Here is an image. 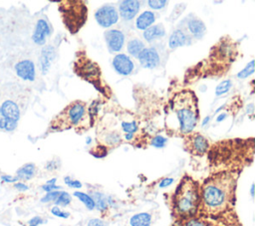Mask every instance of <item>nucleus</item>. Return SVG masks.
Wrapping results in <instances>:
<instances>
[{
  "mask_svg": "<svg viewBox=\"0 0 255 226\" xmlns=\"http://www.w3.org/2000/svg\"><path fill=\"white\" fill-rule=\"evenodd\" d=\"M168 4V1L166 0H148L147 5L149 8L154 10H159L164 8Z\"/></svg>",
  "mask_w": 255,
  "mask_h": 226,
  "instance_id": "nucleus-32",
  "label": "nucleus"
},
{
  "mask_svg": "<svg viewBox=\"0 0 255 226\" xmlns=\"http://www.w3.org/2000/svg\"><path fill=\"white\" fill-rule=\"evenodd\" d=\"M137 60L144 69H155L159 65L160 57L154 47H147L139 53Z\"/></svg>",
  "mask_w": 255,
  "mask_h": 226,
  "instance_id": "nucleus-12",
  "label": "nucleus"
},
{
  "mask_svg": "<svg viewBox=\"0 0 255 226\" xmlns=\"http://www.w3.org/2000/svg\"><path fill=\"white\" fill-rule=\"evenodd\" d=\"M42 189L46 192H51V191H56V190H59L61 189V186H58L56 184H44L42 186Z\"/></svg>",
  "mask_w": 255,
  "mask_h": 226,
  "instance_id": "nucleus-41",
  "label": "nucleus"
},
{
  "mask_svg": "<svg viewBox=\"0 0 255 226\" xmlns=\"http://www.w3.org/2000/svg\"><path fill=\"white\" fill-rule=\"evenodd\" d=\"M91 196L95 202V208H97L103 215L106 214L109 210L107 196L100 191H94Z\"/></svg>",
  "mask_w": 255,
  "mask_h": 226,
  "instance_id": "nucleus-23",
  "label": "nucleus"
},
{
  "mask_svg": "<svg viewBox=\"0 0 255 226\" xmlns=\"http://www.w3.org/2000/svg\"><path fill=\"white\" fill-rule=\"evenodd\" d=\"M186 29L184 30L190 37L199 39L202 38L206 33V26L202 20L195 16H190L186 20Z\"/></svg>",
  "mask_w": 255,
  "mask_h": 226,
  "instance_id": "nucleus-17",
  "label": "nucleus"
},
{
  "mask_svg": "<svg viewBox=\"0 0 255 226\" xmlns=\"http://www.w3.org/2000/svg\"><path fill=\"white\" fill-rule=\"evenodd\" d=\"M144 44L143 42L138 39V38H131L128 41V44H127V50H128V53L132 56V57H135L137 58V56L139 55V53L144 49Z\"/></svg>",
  "mask_w": 255,
  "mask_h": 226,
  "instance_id": "nucleus-25",
  "label": "nucleus"
},
{
  "mask_svg": "<svg viewBox=\"0 0 255 226\" xmlns=\"http://www.w3.org/2000/svg\"><path fill=\"white\" fill-rule=\"evenodd\" d=\"M236 180L237 175L229 171L217 172L205 179L200 186L197 215L218 219L230 213L235 204Z\"/></svg>",
  "mask_w": 255,
  "mask_h": 226,
  "instance_id": "nucleus-1",
  "label": "nucleus"
},
{
  "mask_svg": "<svg viewBox=\"0 0 255 226\" xmlns=\"http://www.w3.org/2000/svg\"><path fill=\"white\" fill-rule=\"evenodd\" d=\"M140 9V2L137 0H123L119 2V13L125 21L132 20Z\"/></svg>",
  "mask_w": 255,
  "mask_h": 226,
  "instance_id": "nucleus-15",
  "label": "nucleus"
},
{
  "mask_svg": "<svg viewBox=\"0 0 255 226\" xmlns=\"http://www.w3.org/2000/svg\"><path fill=\"white\" fill-rule=\"evenodd\" d=\"M64 181H65V183H66L69 187H71V188H81V187H82V183H81L79 180L73 179V178L70 177V176H65Z\"/></svg>",
  "mask_w": 255,
  "mask_h": 226,
  "instance_id": "nucleus-35",
  "label": "nucleus"
},
{
  "mask_svg": "<svg viewBox=\"0 0 255 226\" xmlns=\"http://www.w3.org/2000/svg\"><path fill=\"white\" fill-rule=\"evenodd\" d=\"M186 136L185 147L193 155H203L209 148L208 139L199 132H191Z\"/></svg>",
  "mask_w": 255,
  "mask_h": 226,
  "instance_id": "nucleus-9",
  "label": "nucleus"
},
{
  "mask_svg": "<svg viewBox=\"0 0 255 226\" xmlns=\"http://www.w3.org/2000/svg\"><path fill=\"white\" fill-rule=\"evenodd\" d=\"M74 196L77 197L83 204L86 206L88 210H94L95 209V202L90 194H87L83 191H75Z\"/></svg>",
  "mask_w": 255,
  "mask_h": 226,
  "instance_id": "nucleus-26",
  "label": "nucleus"
},
{
  "mask_svg": "<svg viewBox=\"0 0 255 226\" xmlns=\"http://www.w3.org/2000/svg\"><path fill=\"white\" fill-rule=\"evenodd\" d=\"M190 36L183 29L174 30L168 38V48L171 50L185 46L190 43Z\"/></svg>",
  "mask_w": 255,
  "mask_h": 226,
  "instance_id": "nucleus-18",
  "label": "nucleus"
},
{
  "mask_svg": "<svg viewBox=\"0 0 255 226\" xmlns=\"http://www.w3.org/2000/svg\"><path fill=\"white\" fill-rule=\"evenodd\" d=\"M210 120V116H206L204 119H203V121H202V126H204V125H206V123H208V121Z\"/></svg>",
  "mask_w": 255,
  "mask_h": 226,
  "instance_id": "nucleus-48",
  "label": "nucleus"
},
{
  "mask_svg": "<svg viewBox=\"0 0 255 226\" xmlns=\"http://www.w3.org/2000/svg\"><path fill=\"white\" fill-rule=\"evenodd\" d=\"M59 167H60V162L57 161L56 159L50 160V161H48L47 164H46V169H47V170H50V171L55 170V169H58Z\"/></svg>",
  "mask_w": 255,
  "mask_h": 226,
  "instance_id": "nucleus-40",
  "label": "nucleus"
},
{
  "mask_svg": "<svg viewBox=\"0 0 255 226\" xmlns=\"http://www.w3.org/2000/svg\"><path fill=\"white\" fill-rule=\"evenodd\" d=\"M104 38L110 53H119L125 45L126 36L120 29H108L104 33Z\"/></svg>",
  "mask_w": 255,
  "mask_h": 226,
  "instance_id": "nucleus-10",
  "label": "nucleus"
},
{
  "mask_svg": "<svg viewBox=\"0 0 255 226\" xmlns=\"http://www.w3.org/2000/svg\"><path fill=\"white\" fill-rule=\"evenodd\" d=\"M112 66L116 73L121 76H128L132 73L134 69V64L130 57L123 53L117 54L114 57L112 61Z\"/></svg>",
  "mask_w": 255,
  "mask_h": 226,
  "instance_id": "nucleus-11",
  "label": "nucleus"
},
{
  "mask_svg": "<svg viewBox=\"0 0 255 226\" xmlns=\"http://www.w3.org/2000/svg\"><path fill=\"white\" fill-rule=\"evenodd\" d=\"M51 213L53 215H55L56 217H60V218H64V219L70 217V213L69 212L62 210L60 207H58L56 205L51 208Z\"/></svg>",
  "mask_w": 255,
  "mask_h": 226,
  "instance_id": "nucleus-33",
  "label": "nucleus"
},
{
  "mask_svg": "<svg viewBox=\"0 0 255 226\" xmlns=\"http://www.w3.org/2000/svg\"><path fill=\"white\" fill-rule=\"evenodd\" d=\"M232 87V81L231 80H224L219 85H217L215 89V96L220 97L222 95H225L229 92V90Z\"/></svg>",
  "mask_w": 255,
  "mask_h": 226,
  "instance_id": "nucleus-28",
  "label": "nucleus"
},
{
  "mask_svg": "<svg viewBox=\"0 0 255 226\" xmlns=\"http://www.w3.org/2000/svg\"><path fill=\"white\" fill-rule=\"evenodd\" d=\"M173 181H174V179L172 177H164L160 180L158 186H159V188H165V187L170 186L173 183Z\"/></svg>",
  "mask_w": 255,
  "mask_h": 226,
  "instance_id": "nucleus-39",
  "label": "nucleus"
},
{
  "mask_svg": "<svg viewBox=\"0 0 255 226\" xmlns=\"http://www.w3.org/2000/svg\"><path fill=\"white\" fill-rule=\"evenodd\" d=\"M14 70L17 77H19L24 81L33 82L36 78V68L32 60L24 59L19 61L18 63L15 64Z\"/></svg>",
  "mask_w": 255,
  "mask_h": 226,
  "instance_id": "nucleus-13",
  "label": "nucleus"
},
{
  "mask_svg": "<svg viewBox=\"0 0 255 226\" xmlns=\"http://www.w3.org/2000/svg\"><path fill=\"white\" fill-rule=\"evenodd\" d=\"M74 71L79 77L91 83L98 91L103 94L106 93L100 67L97 63L89 59L84 53H78L74 63Z\"/></svg>",
  "mask_w": 255,
  "mask_h": 226,
  "instance_id": "nucleus-6",
  "label": "nucleus"
},
{
  "mask_svg": "<svg viewBox=\"0 0 255 226\" xmlns=\"http://www.w3.org/2000/svg\"><path fill=\"white\" fill-rule=\"evenodd\" d=\"M14 187L20 191H25L28 189V186L26 184H24L23 182H17L14 184Z\"/></svg>",
  "mask_w": 255,
  "mask_h": 226,
  "instance_id": "nucleus-43",
  "label": "nucleus"
},
{
  "mask_svg": "<svg viewBox=\"0 0 255 226\" xmlns=\"http://www.w3.org/2000/svg\"><path fill=\"white\" fill-rule=\"evenodd\" d=\"M0 104H1V92H0Z\"/></svg>",
  "mask_w": 255,
  "mask_h": 226,
  "instance_id": "nucleus-51",
  "label": "nucleus"
},
{
  "mask_svg": "<svg viewBox=\"0 0 255 226\" xmlns=\"http://www.w3.org/2000/svg\"><path fill=\"white\" fill-rule=\"evenodd\" d=\"M63 24L71 34H76L86 23L88 7L85 1L65 0L59 3Z\"/></svg>",
  "mask_w": 255,
  "mask_h": 226,
  "instance_id": "nucleus-5",
  "label": "nucleus"
},
{
  "mask_svg": "<svg viewBox=\"0 0 255 226\" xmlns=\"http://www.w3.org/2000/svg\"><path fill=\"white\" fill-rule=\"evenodd\" d=\"M56 181H57V178H52V179L48 180L46 182V184H56Z\"/></svg>",
  "mask_w": 255,
  "mask_h": 226,
  "instance_id": "nucleus-49",
  "label": "nucleus"
},
{
  "mask_svg": "<svg viewBox=\"0 0 255 226\" xmlns=\"http://www.w3.org/2000/svg\"><path fill=\"white\" fill-rule=\"evenodd\" d=\"M226 115H227V114H226L225 113H220V114H219V115L216 117V121H217V122H220V121H222L223 119H225V118H226Z\"/></svg>",
  "mask_w": 255,
  "mask_h": 226,
  "instance_id": "nucleus-46",
  "label": "nucleus"
},
{
  "mask_svg": "<svg viewBox=\"0 0 255 226\" xmlns=\"http://www.w3.org/2000/svg\"><path fill=\"white\" fill-rule=\"evenodd\" d=\"M90 112L87 104L83 101H74L61 111L50 122V129L62 131L69 128H76L82 131L87 128L85 124L89 121Z\"/></svg>",
  "mask_w": 255,
  "mask_h": 226,
  "instance_id": "nucleus-4",
  "label": "nucleus"
},
{
  "mask_svg": "<svg viewBox=\"0 0 255 226\" xmlns=\"http://www.w3.org/2000/svg\"><path fill=\"white\" fill-rule=\"evenodd\" d=\"M51 32L52 29L49 22L44 18H40L36 22L35 29L32 34V40L36 45L43 46L45 45L47 38L51 35Z\"/></svg>",
  "mask_w": 255,
  "mask_h": 226,
  "instance_id": "nucleus-14",
  "label": "nucleus"
},
{
  "mask_svg": "<svg viewBox=\"0 0 255 226\" xmlns=\"http://www.w3.org/2000/svg\"><path fill=\"white\" fill-rule=\"evenodd\" d=\"M250 192H251V196H252V197H254V184H252V185H251Z\"/></svg>",
  "mask_w": 255,
  "mask_h": 226,
  "instance_id": "nucleus-50",
  "label": "nucleus"
},
{
  "mask_svg": "<svg viewBox=\"0 0 255 226\" xmlns=\"http://www.w3.org/2000/svg\"><path fill=\"white\" fill-rule=\"evenodd\" d=\"M154 22H155V13L152 11L146 10L140 13L135 19V27L138 30L144 31L150 26H152Z\"/></svg>",
  "mask_w": 255,
  "mask_h": 226,
  "instance_id": "nucleus-19",
  "label": "nucleus"
},
{
  "mask_svg": "<svg viewBox=\"0 0 255 226\" xmlns=\"http://www.w3.org/2000/svg\"><path fill=\"white\" fill-rule=\"evenodd\" d=\"M95 149H96V152L92 153L95 157H103V156H105L107 154V150H106L105 146H102L101 150H100V146L95 147Z\"/></svg>",
  "mask_w": 255,
  "mask_h": 226,
  "instance_id": "nucleus-42",
  "label": "nucleus"
},
{
  "mask_svg": "<svg viewBox=\"0 0 255 226\" xmlns=\"http://www.w3.org/2000/svg\"><path fill=\"white\" fill-rule=\"evenodd\" d=\"M254 73V60H251L247 65L237 74L238 79H246Z\"/></svg>",
  "mask_w": 255,
  "mask_h": 226,
  "instance_id": "nucleus-29",
  "label": "nucleus"
},
{
  "mask_svg": "<svg viewBox=\"0 0 255 226\" xmlns=\"http://www.w3.org/2000/svg\"><path fill=\"white\" fill-rule=\"evenodd\" d=\"M199 202L200 186L198 182L189 176H184L170 200L171 213L175 223L195 217L198 213Z\"/></svg>",
  "mask_w": 255,
  "mask_h": 226,
  "instance_id": "nucleus-3",
  "label": "nucleus"
},
{
  "mask_svg": "<svg viewBox=\"0 0 255 226\" xmlns=\"http://www.w3.org/2000/svg\"><path fill=\"white\" fill-rule=\"evenodd\" d=\"M2 179L6 182H16L18 180L16 176L13 177V176H10V175H4V176H2Z\"/></svg>",
  "mask_w": 255,
  "mask_h": 226,
  "instance_id": "nucleus-45",
  "label": "nucleus"
},
{
  "mask_svg": "<svg viewBox=\"0 0 255 226\" xmlns=\"http://www.w3.org/2000/svg\"><path fill=\"white\" fill-rule=\"evenodd\" d=\"M36 171L37 168L34 163H26L16 171V177L18 180H30L35 176Z\"/></svg>",
  "mask_w": 255,
  "mask_h": 226,
  "instance_id": "nucleus-22",
  "label": "nucleus"
},
{
  "mask_svg": "<svg viewBox=\"0 0 255 226\" xmlns=\"http://www.w3.org/2000/svg\"><path fill=\"white\" fill-rule=\"evenodd\" d=\"M133 138V134L132 133H125V139L126 140H131Z\"/></svg>",
  "mask_w": 255,
  "mask_h": 226,
  "instance_id": "nucleus-47",
  "label": "nucleus"
},
{
  "mask_svg": "<svg viewBox=\"0 0 255 226\" xmlns=\"http://www.w3.org/2000/svg\"><path fill=\"white\" fill-rule=\"evenodd\" d=\"M166 143H167V138L160 134L153 136L150 140V145L155 148H163L166 145Z\"/></svg>",
  "mask_w": 255,
  "mask_h": 226,
  "instance_id": "nucleus-31",
  "label": "nucleus"
},
{
  "mask_svg": "<svg viewBox=\"0 0 255 226\" xmlns=\"http://www.w3.org/2000/svg\"><path fill=\"white\" fill-rule=\"evenodd\" d=\"M60 191L59 190H56V191H51V192H47L46 195H44L42 198H41V201L44 202V203H47V202H51V201H55L56 198L58 197Z\"/></svg>",
  "mask_w": 255,
  "mask_h": 226,
  "instance_id": "nucleus-34",
  "label": "nucleus"
},
{
  "mask_svg": "<svg viewBox=\"0 0 255 226\" xmlns=\"http://www.w3.org/2000/svg\"><path fill=\"white\" fill-rule=\"evenodd\" d=\"M121 141V136L117 133H111L108 137H106V142L110 145H115Z\"/></svg>",
  "mask_w": 255,
  "mask_h": 226,
  "instance_id": "nucleus-36",
  "label": "nucleus"
},
{
  "mask_svg": "<svg viewBox=\"0 0 255 226\" xmlns=\"http://www.w3.org/2000/svg\"><path fill=\"white\" fill-rule=\"evenodd\" d=\"M0 110L6 119L4 130L13 131L17 127V122L21 116L19 106L14 101L6 100L0 104Z\"/></svg>",
  "mask_w": 255,
  "mask_h": 226,
  "instance_id": "nucleus-7",
  "label": "nucleus"
},
{
  "mask_svg": "<svg viewBox=\"0 0 255 226\" xmlns=\"http://www.w3.org/2000/svg\"><path fill=\"white\" fill-rule=\"evenodd\" d=\"M87 226H108V223L100 218H93L89 220Z\"/></svg>",
  "mask_w": 255,
  "mask_h": 226,
  "instance_id": "nucleus-37",
  "label": "nucleus"
},
{
  "mask_svg": "<svg viewBox=\"0 0 255 226\" xmlns=\"http://www.w3.org/2000/svg\"><path fill=\"white\" fill-rule=\"evenodd\" d=\"M174 226H220L219 224H215L211 218H207L204 216H195L180 222L174 223Z\"/></svg>",
  "mask_w": 255,
  "mask_h": 226,
  "instance_id": "nucleus-21",
  "label": "nucleus"
},
{
  "mask_svg": "<svg viewBox=\"0 0 255 226\" xmlns=\"http://www.w3.org/2000/svg\"><path fill=\"white\" fill-rule=\"evenodd\" d=\"M95 19L102 28L107 29L118 23L119 12L114 5L105 4L96 10Z\"/></svg>",
  "mask_w": 255,
  "mask_h": 226,
  "instance_id": "nucleus-8",
  "label": "nucleus"
},
{
  "mask_svg": "<svg viewBox=\"0 0 255 226\" xmlns=\"http://www.w3.org/2000/svg\"><path fill=\"white\" fill-rule=\"evenodd\" d=\"M197 98L192 91H181L171 99L166 112L165 125L176 135L193 132L198 122Z\"/></svg>",
  "mask_w": 255,
  "mask_h": 226,
  "instance_id": "nucleus-2",
  "label": "nucleus"
},
{
  "mask_svg": "<svg viewBox=\"0 0 255 226\" xmlns=\"http://www.w3.org/2000/svg\"><path fill=\"white\" fill-rule=\"evenodd\" d=\"M5 125H6V119L3 116L1 110H0V130H4L5 129Z\"/></svg>",
  "mask_w": 255,
  "mask_h": 226,
  "instance_id": "nucleus-44",
  "label": "nucleus"
},
{
  "mask_svg": "<svg viewBox=\"0 0 255 226\" xmlns=\"http://www.w3.org/2000/svg\"><path fill=\"white\" fill-rule=\"evenodd\" d=\"M45 221L42 217L40 216H35L33 218H31L29 221H28V226H39L41 224H43Z\"/></svg>",
  "mask_w": 255,
  "mask_h": 226,
  "instance_id": "nucleus-38",
  "label": "nucleus"
},
{
  "mask_svg": "<svg viewBox=\"0 0 255 226\" xmlns=\"http://www.w3.org/2000/svg\"><path fill=\"white\" fill-rule=\"evenodd\" d=\"M71 201H72V197L67 191H60L58 197L56 198V200L54 202H55V205L58 207H60V206L66 207L71 203Z\"/></svg>",
  "mask_w": 255,
  "mask_h": 226,
  "instance_id": "nucleus-27",
  "label": "nucleus"
},
{
  "mask_svg": "<svg viewBox=\"0 0 255 226\" xmlns=\"http://www.w3.org/2000/svg\"><path fill=\"white\" fill-rule=\"evenodd\" d=\"M164 35H165V29L161 23L150 26L149 28L144 30L143 34H142L143 39L147 43H151L157 39H160V38L164 37Z\"/></svg>",
  "mask_w": 255,
  "mask_h": 226,
  "instance_id": "nucleus-20",
  "label": "nucleus"
},
{
  "mask_svg": "<svg viewBox=\"0 0 255 226\" xmlns=\"http://www.w3.org/2000/svg\"><path fill=\"white\" fill-rule=\"evenodd\" d=\"M56 58V49L53 45H46L43 47L39 57V68L43 75H46Z\"/></svg>",
  "mask_w": 255,
  "mask_h": 226,
  "instance_id": "nucleus-16",
  "label": "nucleus"
},
{
  "mask_svg": "<svg viewBox=\"0 0 255 226\" xmlns=\"http://www.w3.org/2000/svg\"><path fill=\"white\" fill-rule=\"evenodd\" d=\"M130 226H150L151 215L148 212H139L132 215L129 219Z\"/></svg>",
  "mask_w": 255,
  "mask_h": 226,
  "instance_id": "nucleus-24",
  "label": "nucleus"
},
{
  "mask_svg": "<svg viewBox=\"0 0 255 226\" xmlns=\"http://www.w3.org/2000/svg\"><path fill=\"white\" fill-rule=\"evenodd\" d=\"M121 127L123 129V131L125 133H134L138 126H137V123L135 120H132V121H123L122 124H121Z\"/></svg>",
  "mask_w": 255,
  "mask_h": 226,
  "instance_id": "nucleus-30",
  "label": "nucleus"
}]
</instances>
